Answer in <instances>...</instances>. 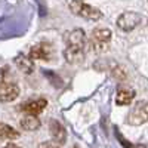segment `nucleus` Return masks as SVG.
Masks as SVG:
<instances>
[{
  "mask_svg": "<svg viewBox=\"0 0 148 148\" xmlns=\"http://www.w3.org/2000/svg\"><path fill=\"white\" fill-rule=\"evenodd\" d=\"M86 34L82 28H76L65 34L64 58L68 64H79L84 59Z\"/></svg>",
  "mask_w": 148,
  "mask_h": 148,
  "instance_id": "f257e3e1",
  "label": "nucleus"
},
{
  "mask_svg": "<svg viewBox=\"0 0 148 148\" xmlns=\"http://www.w3.org/2000/svg\"><path fill=\"white\" fill-rule=\"evenodd\" d=\"M68 8L74 15L82 16L84 19H89V21H98V19L102 18V12L99 9L88 5L86 2H83V0H71Z\"/></svg>",
  "mask_w": 148,
  "mask_h": 148,
  "instance_id": "f03ea898",
  "label": "nucleus"
},
{
  "mask_svg": "<svg viewBox=\"0 0 148 148\" xmlns=\"http://www.w3.org/2000/svg\"><path fill=\"white\" fill-rule=\"evenodd\" d=\"M111 30L108 28H95L89 37V46L93 52L96 53H101L104 51H107L110 42H111Z\"/></svg>",
  "mask_w": 148,
  "mask_h": 148,
  "instance_id": "7ed1b4c3",
  "label": "nucleus"
},
{
  "mask_svg": "<svg viewBox=\"0 0 148 148\" xmlns=\"http://www.w3.org/2000/svg\"><path fill=\"white\" fill-rule=\"evenodd\" d=\"M6 67H3L2 70V86H0V99L2 102H10L18 98L19 95V88L15 82L8 80V73H6Z\"/></svg>",
  "mask_w": 148,
  "mask_h": 148,
  "instance_id": "20e7f679",
  "label": "nucleus"
},
{
  "mask_svg": "<svg viewBox=\"0 0 148 148\" xmlns=\"http://www.w3.org/2000/svg\"><path fill=\"white\" fill-rule=\"evenodd\" d=\"M148 121V101H141L133 105L126 117V123L132 126H139Z\"/></svg>",
  "mask_w": 148,
  "mask_h": 148,
  "instance_id": "39448f33",
  "label": "nucleus"
},
{
  "mask_svg": "<svg viewBox=\"0 0 148 148\" xmlns=\"http://www.w3.org/2000/svg\"><path fill=\"white\" fill-rule=\"evenodd\" d=\"M28 56H30L33 61H51L52 56H53L52 45H51V43H46V42L36 43L34 46H31Z\"/></svg>",
  "mask_w": 148,
  "mask_h": 148,
  "instance_id": "423d86ee",
  "label": "nucleus"
},
{
  "mask_svg": "<svg viewBox=\"0 0 148 148\" xmlns=\"http://www.w3.org/2000/svg\"><path fill=\"white\" fill-rule=\"evenodd\" d=\"M142 22V16L136 12H125L117 19V27L123 31H132Z\"/></svg>",
  "mask_w": 148,
  "mask_h": 148,
  "instance_id": "0eeeda50",
  "label": "nucleus"
},
{
  "mask_svg": "<svg viewBox=\"0 0 148 148\" xmlns=\"http://www.w3.org/2000/svg\"><path fill=\"white\" fill-rule=\"evenodd\" d=\"M46 107H47V99L37 98V99H30L27 102H22L19 105V110L25 111L27 114H40Z\"/></svg>",
  "mask_w": 148,
  "mask_h": 148,
  "instance_id": "6e6552de",
  "label": "nucleus"
},
{
  "mask_svg": "<svg viewBox=\"0 0 148 148\" xmlns=\"http://www.w3.org/2000/svg\"><path fill=\"white\" fill-rule=\"evenodd\" d=\"M14 62H15V65L18 67V70H19V71L25 73V74H31V73L34 71L33 59H31L30 56H25L24 53L16 55V56H15V59H14Z\"/></svg>",
  "mask_w": 148,
  "mask_h": 148,
  "instance_id": "1a4fd4ad",
  "label": "nucleus"
},
{
  "mask_svg": "<svg viewBox=\"0 0 148 148\" xmlns=\"http://www.w3.org/2000/svg\"><path fill=\"white\" fill-rule=\"evenodd\" d=\"M49 129H51V133H52V139H55L56 142H61V144H64V142H65L67 133H65L64 126L61 125L59 121H56V120H51V123H49Z\"/></svg>",
  "mask_w": 148,
  "mask_h": 148,
  "instance_id": "9d476101",
  "label": "nucleus"
},
{
  "mask_svg": "<svg viewBox=\"0 0 148 148\" xmlns=\"http://www.w3.org/2000/svg\"><path fill=\"white\" fill-rule=\"evenodd\" d=\"M135 98V90L129 88H120L116 95V104L117 105H129Z\"/></svg>",
  "mask_w": 148,
  "mask_h": 148,
  "instance_id": "9b49d317",
  "label": "nucleus"
},
{
  "mask_svg": "<svg viewBox=\"0 0 148 148\" xmlns=\"http://www.w3.org/2000/svg\"><path fill=\"white\" fill-rule=\"evenodd\" d=\"M19 125H21V127L24 130L31 132V130H37V129H39L42 126V121L37 119V114H28V116L21 119Z\"/></svg>",
  "mask_w": 148,
  "mask_h": 148,
  "instance_id": "f8f14e48",
  "label": "nucleus"
},
{
  "mask_svg": "<svg viewBox=\"0 0 148 148\" xmlns=\"http://www.w3.org/2000/svg\"><path fill=\"white\" fill-rule=\"evenodd\" d=\"M0 135L3 139H16L19 138V132H16L12 126H8L6 123H2V129H0Z\"/></svg>",
  "mask_w": 148,
  "mask_h": 148,
  "instance_id": "ddd939ff",
  "label": "nucleus"
},
{
  "mask_svg": "<svg viewBox=\"0 0 148 148\" xmlns=\"http://www.w3.org/2000/svg\"><path fill=\"white\" fill-rule=\"evenodd\" d=\"M64 144L61 142H56L55 139H51V141H46V142H42L37 148H62Z\"/></svg>",
  "mask_w": 148,
  "mask_h": 148,
  "instance_id": "4468645a",
  "label": "nucleus"
},
{
  "mask_svg": "<svg viewBox=\"0 0 148 148\" xmlns=\"http://www.w3.org/2000/svg\"><path fill=\"white\" fill-rule=\"evenodd\" d=\"M113 77H114L116 80L121 82V80H125V79H126V73H125V70H123V68L116 67V68L113 70Z\"/></svg>",
  "mask_w": 148,
  "mask_h": 148,
  "instance_id": "2eb2a0df",
  "label": "nucleus"
},
{
  "mask_svg": "<svg viewBox=\"0 0 148 148\" xmlns=\"http://www.w3.org/2000/svg\"><path fill=\"white\" fill-rule=\"evenodd\" d=\"M3 148H21V147H18L16 144H12V142H10V144H6Z\"/></svg>",
  "mask_w": 148,
  "mask_h": 148,
  "instance_id": "dca6fc26",
  "label": "nucleus"
},
{
  "mask_svg": "<svg viewBox=\"0 0 148 148\" xmlns=\"http://www.w3.org/2000/svg\"><path fill=\"white\" fill-rule=\"evenodd\" d=\"M73 148H79V147H77V145H74V147H73Z\"/></svg>",
  "mask_w": 148,
  "mask_h": 148,
  "instance_id": "f3484780",
  "label": "nucleus"
}]
</instances>
